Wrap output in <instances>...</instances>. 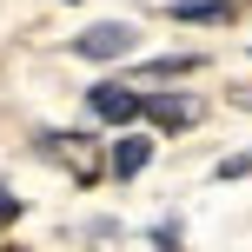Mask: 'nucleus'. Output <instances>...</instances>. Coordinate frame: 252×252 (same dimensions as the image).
<instances>
[{"label": "nucleus", "instance_id": "nucleus-1", "mask_svg": "<svg viewBox=\"0 0 252 252\" xmlns=\"http://www.w3.org/2000/svg\"><path fill=\"white\" fill-rule=\"evenodd\" d=\"M133 40H139V33H133L126 20H100V27H87V33L73 40V53H80V60H126Z\"/></svg>", "mask_w": 252, "mask_h": 252}, {"label": "nucleus", "instance_id": "nucleus-2", "mask_svg": "<svg viewBox=\"0 0 252 252\" xmlns=\"http://www.w3.org/2000/svg\"><path fill=\"white\" fill-rule=\"evenodd\" d=\"M146 120L166 126V133H179V126L199 120V100H192V93H153V100H146Z\"/></svg>", "mask_w": 252, "mask_h": 252}, {"label": "nucleus", "instance_id": "nucleus-3", "mask_svg": "<svg viewBox=\"0 0 252 252\" xmlns=\"http://www.w3.org/2000/svg\"><path fill=\"white\" fill-rule=\"evenodd\" d=\"M40 139H47V153H60V159L73 166V179H100V159H93L87 133H40Z\"/></svg>", "mask_w": 252, "mask_h": 252}, {"label": "nucleus", "instance_id": "nucleus-4", "mask_svg": "<svg viewBox=\"0 0 252 252\" xmlns=\"http://www.w3.org/2000/svg\"><path fill=\"white\" fill-rule=\"evenodd\" d=\"M87 100H93V113H100V120H120V126L146 113V100H139V93H126V87H93Z\"/></svg>", "mask_w": 252, "mask_h": 252}, {"label": "nucleus", "instance_id": "nucleus-5", "mask_svg": "<svg viewBox=\"0 0 252 252\" xmlns=\"http://www.w3.org/2000/svg\"><path fill=\"white\" fill-rule=\"evenodd\" d=\"M173 20H192V27H219V20H232V0H179V7H173Z\"/></svg>", "mask_w": 252, "mask_h": 252}, {"label": "nucleus", "instance_id": "nucleus-6", "mask_svg": "<svg viewBox=\"0 0 252 252\" xmlns=\"http://www.w3.org/2000/svg\"><path fill=\"white\" fill-rule=\"evenodd\" d=\"M146 159H153V139H120V146H113V173L120 179H133Z\"/></svg>", "mask_w": 252, "mask_h": 252}, {"label": "nucleus", "instance_id": "nucleus-7", "mask_svg": "<svg viewBox=\"0 0 252 252\" xmlns=\"http://www.w3.org/2000/svg\"><path fill=\"white\" fill-rule=\"evenodd\" d=\"M192 53H173V60H153V66H139V80H173V73H192Z\"/></svg>", "mask_w": 252, "mask_h": 252}, {"label": "nucleus", "instance_id": "nucleus-8", "mask_svg": "<svg viewBox=\"0 0 252 252\" xmlns=\"http://www.w3.org/2000/svg\"><path fill=\"white\" fill-rule=\"evenodd\" d=\"M239 173H252V153H232V159H219V179H239Z\"/></svg>", "mask_w": 252, "mask_h": 252}, {"label": "nucleus", "instance_id": "nucleus-9", "mask_svg": "<svg viewBox=\"0 0 252 252\" xmlns=\"http://www.w3.org/2000/svg\"><path fill=\"white\" fill-rule=\"evenodd\" d=\"M13 213H20V199H13V192H7V186H0V226H7V219H13Z\"/></svg>", "mask_w": 252, "mask_h": 252}, {"label": "nucleus", "instance_id": "nucleus-10", "mask_svg": "<svg viewBox=\"0 0 252 252\" xmlns=\"http://www.w3.org/2000/svg\"><path fill=\"white\" fill-rule=\"evenodd\" d=\"M232 100H239V106H252V93H232Z\"/></svg>", "mask_w": 252, "mask_h": 252}]
</instances>
